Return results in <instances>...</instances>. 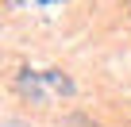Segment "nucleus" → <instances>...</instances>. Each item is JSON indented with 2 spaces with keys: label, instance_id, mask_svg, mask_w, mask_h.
I'll return each mask as SVG.
<instances>
[{
  "label": "nucleus",
  "instance_id": "obj_1",
  "mask_svg": "<svg viewBox=\"0 0 131 127\" xmlns=\"http://www.w3.org/2000/svg\"><path fill=\"white\" fill-rule=\"evenodd\" d=\"M16 89L35 104H54V100L73 93V81L66 73H58V70H19L16 73Z\"/></svg>",
  "mask_w": 131,
  "mask_h": 127
},
{
  "label": "nucleus",
  "instance_id": "obj_2",
  "mask_svg": "<svg viewBox=\"0 0 131 127\" xmlns=\"http://www.w3.org/2000/svg\"><path fill=\"white\" fill-rule=\"evenodd\" d=\"M73 127H89V123H85V119H73Z\"/></svg>",
  "mask_w": 131,
  "mask_h": 127
},
{
  "label": "nucleus",
  "instance_id": "obj_3",
  "mask_svg": "<svg viewBox=\"0 0 131 127\" xmlns=\"http://www.w3.org/2000/svg\"><path fill=\"white\" fill-rule=\"evenodd\" d=\"M39 4H54V0H39Z\"/></svg>",
  "mask_w": 131,
  "mask_h": 127
}]
</instances>
